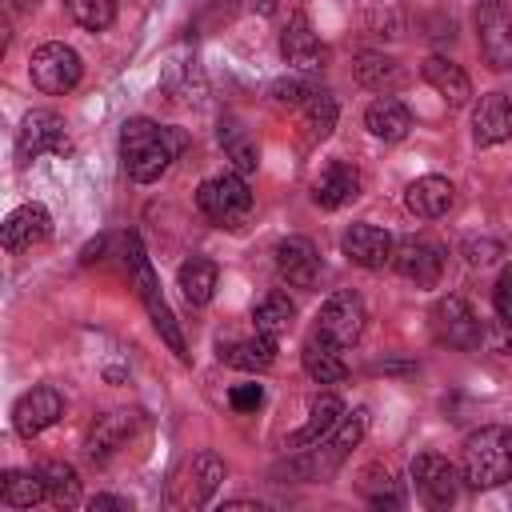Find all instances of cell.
I'll use <instances>...</instances> for the list:
<instances>
[{
  "label": "cell",
  "instance_id": "cell-1",
  "mask_svg": "<svg viewBox=\"0 0 512 512\" xmlns=\"http://www.w3.org/2000/svg\"><path fill=\"white\" fill-rule=\"evenodd\" d=\"M180 148H184V136L148 116H132L120 128V160H124L128 180H136V184L160 180L168 172V164L180 156Z\"/></svg>",
  "mask_w": 512,
  "mask_h": 512
},
{
  "label": "cell",
  "instance_id": "cell-2",
  "mask_svg": "<svg viewBox=\"0 0 512 512\" xmlns=\"http://www.w3.org/2000/svg\"><path fill=\"white\" fill-rule=\"evenodd\" d=\"M124 260H128V276H132V284H136V296H140V304H144L152 328L164 336V344H168L180 360H188L184 332H180V324H176V316H172V308H168V300H164V292H160V280H156V272H152V260H148L140 236H124Z\"/></svg>",
  "mask_w": 512,
  "mask_h": 512
},
{
  "label": "cell",
  "instance_id": "cell-3",
  "mask_svg": "<svg viewBox=\"0 0 512 512\" xmlns=\"http://www.w3.org/2000/svg\"><path fill=\"white\" fill-rule=\"evenodd\" d=\"M460 468H464V484L468 488H496V484L512 480L508 428L488 424V428L468 432L464 452H460Z\"/></svg>",
  "mask_w": 512,
  "mask_h": 512
},
{
  "label": "cell",
  "instance_id": "cell-4",
  "mask_svg": "<svg viewBox=\"0 0 512 512\" xmlns=\"http://www.w3.org/2000/svg\"><path fill=\"white\" fill-rule=\"evenodd\" d=\"M196 208L220 224V228H240L252 212V192H248V180L240 172H220V176H208L200 188H196Z\"/></svg>",
  "mask_w": 512,
  "mask_h": 512
},
{
  "label": "cell",
  "instance_id": "cell-5",
  "mask_svg": "<svg viewBox=\"0 0 512 512\" xmlns=\"http://www.w3.org/2000/svg\"><path fill=\"white\" fill-rule=\"evenodd\" d=\"M428 328H432V340H436V344L460 348V352H472V348L484 340L480 316L472 312V304H468L464 296H440V300L428 308Z\"/></svg>",
  "mask_w": 512,
  "mask_h": 512
},
{
  "label": "cell",
  "instance_id": "cell-6",
  "mask_svg": "<svg viewBox=\"0 0 512 512\" xmlns=\"http://www.w3.org/2000/svg\"><path fill=\"white\" fill-rule=\"evenodd\" d=\"M28 76H32V84H36L40 92H48V96H64V92H72V88L80 84L84 64H80L76 48L60 44V40H48V44H40V48L32 52V60H28Z\"/></svg>",
  "mask_w": 512,
  "mask_h": 512
},
{
  "label": "cell",
  "instance_id": "cell-7",
  "mask_svg": "<svg viewBox=\"0 0 512 512\" xmlns=\"http://www.w3.org/2000/svg\"><path fill=\"white\" fill-rule=\"evenodd\" d=\"M476 40L488 68H512V4L508 0H480L476 4Z\"/></svg>",
  "mask_w": 512,
  "mask_h": 512
},
{
  "label": "cell",
  "instance_id": "cell-8",
  "mask_svg": "<svg viewBox=\"0 0 512 512\" xmlns=\"http://www.w3.org/2000/svg\"><path fill=\"white\" fill-rule=\"evenodd\" d=\"M220 480H224V460L204 448V452H196V456L180 468V476H176L172 488H168V500H172L176 508H200V504L212 500V492L220 488Z\"/></svg>",
  "mask_w": 512,
  "mask_h": 512
},
{
  "label": "cell",
  "instance_id": "cell-9",
  "mask_svg": "<svg viewBox=\"0 0 512 512\" xmlns=\"http://www.w3.org/2000/svg\"><path fill=\"white\" fill-rule=\"evenodd\" d=\"M364 320H368L364 300H360L352 288H340V292H332V296L320 304L316 332L328 336V340L340 344V348H352V344L360 340V332H364Z\"/></svg>",
  "mask_w": 512,
  "mask_h": 512
},
{
  "label": "cell",
  "instance_id": "cell-10",
  "mask_svg": "<svg viewBox=\"0 0 512 512\" xmlns=\"http://www.w3.org/2000/svg\"><path fill=\"white\" fill-rule=\"evenodd\" d=\"M412 480H416V492H420L432 508H448V504H456V496H460L464 468L452 464V460L440 456V452H420V456L412 460Z\"/></svg>",
  "mask_w": 512,
  "mask_h": 512
},
{
  "label": "cell",
  "instance_id": "cell-11",
  "mask_svg": "<svg viewBox=\"0 0 512 512\" xmlns=\"http://www.w3.org/2000/svg\"><path fill=\"white\" fill-rule=\"evenodd\" d=\"M392 268L416 288H436L444 276V248L428 236H404V240H396Z\"/></svg>",
  "mask_w": 512,
  "mask_h": 512
},
{
  "label": "cell",
  "instance_id": "cell-12",
  "mask_svg": "<svg viewBox=\"0 0 512 512\" xmlns=\"http://www.w3.org/2000/svg\"><path fill=\"white\" fill-rule=\"evenodd\" d=\"M64 120L48 108H32L16 128V160L32 164L44 152H64Z\"/></svg>",
  "mask_w": 512,
  "mask_h": 512
},
{
  "label": "cell",
  "instance_id": "cell-13",
  "mask_svg": "<svg viewBox=\"0 0 512 512\" xmlns=\"http://www.w3.org/2000/svg\"><path fill=\"white\" fill-rule=\"evenodd\" d=\"M340 252L356 264V268H368V272H380L392 264V252H396V240L388 228L380 224H352L344 236H340Z\"/></svg>",
  "mask_w": 512,
  "mask_h": 512
},
{
  "label": "cell",
  "instance_id": "cell-14",
  "mask_svg": "<svg viewBox=\"0 0 512 512\" xmlns=\"http://www.w3.org/2000/svg\"><path fill=\"white\" fill-rule=\"evenodd\" d=\"M60 416H64V396H60L56 388H48V384L24 392V396L12 404V428H16V436H24V440L40 436V432L52 428Z\"/></svg>",
  "mask_w": 512,
  "mask_h": 512
},
{
  "label": "cell",
  "instance_id": "cell-15",
  "mask_svg": "<svg viewBox=\"0 0 512 512\" xmlns=\"http://www.w3.org/2000/svg\"><path fill=\"white\" fill-rule=\"evenodd\" d=\"M276 260V276L292 288H316L320 280V252L308 236H284L272 252Z\"/></svg>",
  "mask_w": 512,
  "mask_h": 512
},
{
  "label": "cell",
  "instance_id": "cell-16",
  "mask_svg": "<svg viewBox=\"0 0 512 512\" xmlns=\"http://www.w3.org/2000/svg\"><path fill=\"white\" fill-rule=\"evenodd\" d=\"M48 232H52V216H48L44 204H20L0 224L4 252H12V256L24 252V248H32V244H40V240H48Z\"/></svg>",
  "mask_w": 512,
  "mask_h": 512
},
{
  "label": "cell",
  "instance_id": "cell-17",
  "mask_svg": "<svg viewBox=\"0 0 512 512\" xmlns=\"http://www.w3.org/2000/svg\"><path fill=\"white\" fill-rule=\"evenodd\" d=\"M472 140L480 148L512 140V96L508 92H488L472 108Z\"/></svg>",
  "mask_w": 512,
  "mask_h": 512
},
{
  "label": "cell",
  "instance_id": "cell-18",
  "mask_svg": "<svg viewBox=\"0 0 512 512\" xmlns=\"http://www.w3.org/2000/svg\"><path fill=\"white\" fill-rule=\"evenodd\" d=\"M280 56H284L288 68H296V72H316V68H320L324 48H320V40H316V32H312V24H308L304 12H296V16L284 24V32H280Z\"/></svg>",
  "mask_w": 512,
  "mask_h": 512
},
{
  "label": "cell",
  "instance_id": "cell-19",
  "mask_svg": "<svg viewBox=\"0 0 512 512\" xmlns=\"http://www.w3.org/2000/svg\"><path fill=\"white\" fill-rule=\"evenodd\" d=\"M452 204H456V188L448 176H420L404 192V208L420 220H440V216H448Z\"/></svg>",
  "mask_w": 512,
  "mask_h": 512
},
{
  "label": "cell",
  "instance_id": "cell-20",
  "mask_svg": "<svg viewBox=\"0 0 512 512\" xmlns=\"http://www.w3.org/2000/svg\"><path fill=\"white\" fill-rule=\"evenodd\" d=\"M300 364H304V372H308L316 384H340V380H348L344 348L332 344L328 336H320L316 328H312V336H308L304 348H300Z\"/></svg>",
  "mask_w": 512,
  "mask_h": 512
},
{
  "label": "cell",
  "instance_id": "cell-21",
  "mask_svg": "<svg viewBox=\"0 0 512 512\" xmlns=\"http://www.w3.org/2000/svg\"><path fill=\"white\" fill-rule=\"evenodd\" d=\"M356 192H360V172H356V164H348V160H328V168H324V172L316 176V184H312V200H316L320 208H328V212L344 208Z\"/></svg>",
  "mask_w": 512,
  "mask_h": 512
},
{
  "label": "cell",
  "instance_id": "cell-22",
  "mask_svg": "<svg viewBox=\"0 0 512 512\" xmlns=\"http://www.w3.org/2000/svg\"><path fill=\"white\" fill-rule=\"evenodd\" d=\"M420 76H424V84L436 88V92L444 96V104H452V108H460V104L472 100V80H468V72H464L460 64H452L448 56H428V60L420 64Z\"/></svg>",
  "mask_w": 512,
  "mask_h": 512
},
{
  "label": "cell",
  "instance_id": "cell-23",
  "mask_svg": "<svg viewBox=\"0 0 512 512\" xmlns=\"http://www.w3.org/2000/svg\"><path fill=\"white\" fill-rule=\"evenodd\" d=\"M220 360L240 372H264L276 364V336L252 332L244 340H220Z\"/></svg>",
  "mask_w": 512,
  "mask_h": 512
},
{
  "label": "cell",
  "instance_id": "cell-24",
  "mask_svg": "<svg viewBox=\"0 0 512 512\" xmlns=\"http://www.w3.org/2000/svg\"><path fill=\"white\" fill-rule=\"evenodd\" d=\"M340 416H344L340 396L320 392V396L308 404V420H304V428H296V432L288 436V448H316V444L340 424Z\"/></svg>",
  "mask_w": 512,
  "mask_h": 512
},
{
  "label": "cell",
  "instance_id": "cell-25",
  "mask_svg": "<svg viewBox=\"0 0 512 512\" xmlns=\"http://www.w3.org/2000/svg\"><path fill=\"white\" fill-rule=\"evenodd\" d=\"M136 428H140V412H124V408H120V412H108V416H100V420L88 428V444H84V448H88L92 460H108Z\"/></svg>",
  "mask_w": 512,
  "mask_h": 512
},
{
  "label": "cell",
  "instance_id": "cell-26",
  "mask_svg": "<svg viewBox=\"0 0 512 512\" xmlns=\"http://www.w3.org/2000/svg\"><path fill=\"white\" fill-rule=\"evenodd\" d=\"M364 128L380 140H404L412 132V112L396 96H376L364 112Z\"/></svg>",
  "mask_w": 512,
  "mask_h": 512
},
{
  "label": "cell",
  "instance_id": "cell-27",
  "mask_svg": "<svg viewBox=\"0 0 512 512\" xmlns=\"http://www.w3.org/2000/svg\"><path fill=\"white\" fill-rule=\"evenodd\" d=\"M216 280H220V268L208 260V256H188L180 268H176V284L184 292L188 304H208L216 296Z\"/></svg>",
  "mask_w": 512,
  "mask_h": 512
},
{
  "label": "cell",
  "instance_id": "cell-28",
  "mask_svg": "<svg viewBox=\"0 0 512 512\" xmlns=\"http://www.w3.org/2000/svg\"><path fill=\"white\" fill-rule=\"evenodd\" d=\"M0 500H4L8 508H32V504L48 500V488H44L40 468H36V472H28V468H8V472L0 476Z\"/></svg>",
  "mask_w": 512,
  "mask_h": 512
},
{
  "label": "cell",
  "instance_id": "cell-29",
  "mask_svg": "<svg viewBox=\"0 0 512 512\" xmlns=\"http://www.w3.org/2000/svg\"><path fill=\"white\" fill-rule=\"evenodd\" d=\"M356 488H360V496H364L372 508H400V504H404L400 480H396L392 468H384V464H368V468H360Z\"/></svg>",
  "mask_w": 512,
  "mask_h": 512
},
{
  "label": "cell",
  "instance_id": "cell-30",
  "mask_svg": "<svg viewBox=\"0 0 512 512\" xmlns=\"http://www.w3.org/2000/svg\"><path fill=\"white\" fill-rule=\"evenodd\" d=\"M336 116H340L336 96H332V92H324V88H316V92L300 104V128H304V136H308V140H324V136H332Z\"/></svg>",
  "mask_w": 512,
  "mask_h": 512
},
{
  "label": "cell",
  "instance_id": "cell-31",
  "mask_svg": "<svg viewBox=\"0 0 512 512\" xmlns=\"http://www.w3.org/2000/svg\"><path fill=\"white\" fill-rule=\"evenodd\" d=\"M292 320H296V304H292L284 292H268V296L252 308V328L264 332V336H276V340L292 328Z\"/></svg>",
  "mask_w": 512,
  "mask_h": 512
},
{
  "label": "cell",
  "instance_id": "cell-32",
  "mask_svg": "<svg viewBox=\"0 0 512 512\" xmlns=\"http://www.w3.org/2000/svg\"><path fill=\"white\" fill-rule=\"evenodd\" d=\"M364 432H368V408H352V412H344L340 416V424L328 432V448H324V456H328V468L332 464H340L360 440H364Z\"/></svg>",
  "mask_w": 512,
  "mask_h": 512
},
{
  "label": "cell",
  "instance_id": "cell-33",
  "mask_svg": "<svg viewBox=\"0 0 512 512\" xmlns=\"http://www.w3.org/2000/svg\"><path fill=\"white\" fill-rule=\"evenodd\" d=\"M352 76L364 84V88H376V92H388L404 80L400 64L392 56H380V52H360L356 64H352Z\"/></svg>",
  "mask_w": 512,
  "mask_h": 512
},
{
  "label": "cell",
  "instance_id": "cell-34",
  "mask_svg": "<svg viewBox=\"0 0 512 512\" xmlns=\"http://www.w3.org/2000/svg\"><path fill=\"white\" fill-rule=\"evenodd\" d=\"M40 476H44L48 500H52L56 508H68V504L80 500V476H76L72 464H64V460H48V464H40Z\"/></svg>",
  "mask_w": 512,
  "mask_h": 512
},
{
  "label": "cell",
  "instance_id": "cell-35",
  "mask_svg": "<svg viewBox=\"0 0 512 512\" xmlns=\"http://www.w3.org/2000/svg\"><path fill=\"white\" fill-rule=\"evenodd\" d=\"M220 144H224V156L232 160V168L240 172V176H248V172H256V164H260V152H256V144L244 136V128L240 124H220Z\"/></svg>",
  "mask_w": 512,
  "mask_h": 512
},
{
  "label": "cell",
  "instance_id": "cell-36",
  "mask_svg": "<svg viewBox=\"0 0 512 512\" xmlns=\"http://www.w3.org/2000/svg\"><path fill=\"white\" fill-rule=\"evenodd\" d=\"M68 16L88 32H104L116 20V0H68Z\"/></svg>",
  "mask_w": 512,
  "mask_h": 512
},
{
  "label": "cell",
  "instance_id": "cell-37",
  "mask_svg": "<svg viewBox=\"0 0 512 512\" xmlns=\"http://www.w3.org/2000/svg\"><path fill=\"white\" fill-rule=\"evenodd\" d=\"M312 92H316V88H312L304 76H280V80L268 84V96H272V104H280V108H300Z\"/></svg>",
  "mask_w": 512,
  "mask_h": 512
},
{
  "label": "cell",
  "instance_id": "cell-38",
  "mask_svg": "<svg viewBox=\"0 0 512 512\" xmlns=\"http://www.w3.org/2000/svg\"><path fill=\"white\" fill-rule=\"evenodd\" d=\"M492 308H496V316L512 328V264L500 272V280H496V288H492Z\"/></svg>",
  "mask_w": 512,
  "mask_h": 512
},
{
  "label": "cell",
  "instance_id": "cell-39",
  "mask_svg": "<svg viewBox=\"0 0 512 512\" xmlns=\"http://www.w3.org/2000/svg\"><path fill=\"white\" fill-rule=\"evenodd\" d=\"M460 252H464L468 264H492V260L504 252V244H500V240H464Z\"/></svg>",
  "mask_w": 512,
  "mask_h": 512
},
{
  "label": "cell",
  "instance_id": "cell-40",
  "mask_svg": "<svg viewBox=\"0 0 512 512\" xmlns=\"http://www.w3.org/2000/svg\"><path fill=\"white\" fill-rule=\"evenodd\" d=\"M228 404H232L236 412H256V408L264 404V388H260V384H236V388L228 392Z\"/></svg>",
  "mask_w": 512,
  "mask_h": 512
},
{
  "label": "cell",
  "instance_id": "cell-41",
  "mask_svg": "<svg viewBox=\"0 0 512 512\" xmlns=\"http://www.w3.org/2000/svg\"><path fill=\"white\" fill-rule=\"evenodd\" d=\"M88 508L92 512H132V500H124V496H92Z\"/></svg>",
  "mask_w": 512,
  "mask_h": 512
},
{
  "label": "cell",
  "instance_id": "cell-42",
  "mask_svg": "<svg viewBox=\"0 0 512 512\" xmlns=\"http://www.w3.org/2000/svg\"><path fill=\"white\" fill-rule=\"evenodd\" d=\"M244 8H248V12H260V16H268V12L276 8V0H244Z\"/></svg>",
  "mask_w": 512,
  "mask_h": 512
},
{
  "label": "cell",
  "instance_id": "cell-43",
  "mask_svg": "<svg viewBox=\"0 0 512 512\" xmlns=\"http://www.w3.org/2000/svg\"><path fill=\"white\" fill-rule=\"evenodd\" d=\"M508 452H512V428H508Z\"/></svg>",
  "mask_w": 512,
  "mask_h": 512
}]
</instances>
